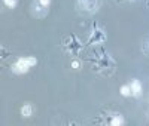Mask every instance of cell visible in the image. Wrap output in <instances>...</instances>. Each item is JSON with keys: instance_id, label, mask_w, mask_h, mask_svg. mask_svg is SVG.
I'll list each match as a JSON object with an SVG mask.
<instances>
[{"instance_id": "cell-3", "label": "cell", "mask_w": 149, "mask_h": 126, "mask_svg": "<svg viewBox=\"0 0 149 126\" xmlns=\"http://www.w3.org/2000/svg\"><path fill=\"white\" fill-rule=\"evenodd\" d=\"M31 8H33V14L36 15V17H39V18H42V17H45L46 14H48V9L46 8H43L39 2H33V5H31Z\"/></svg>"}, {"instance_id": "cell-10", "label": "cell", "mask_w": 149, "mask_h": 126, "mask_svg": "<svg viewBox=\"0 0 149 126\" xmlns=\"http://www.w3.org/2000/svg\"><path fill=\"white\" fill-rule=\"evenodd\" d=\"M72 67L73 68H79V61H76V59L72 61Z\"/></svg>"}, {"instance_id": "cell-7", "label": "cell", "mask_w": 149, "mask_h": 126, "mask_svg": "<svg viewBox=\"0 0 149 126\" xmlns=\"http://www.w3.org/2000/svg\"><path fill=\"white\" fill-rule=\"evenodd\" d=\"M3 3H5V6H8L9 9H14V8H17V5H18V0H3Z\"/></svg>"}, {"instance_id": "cell-6", "label": "cell", "mask_w": 149, "mask_h": 126, "mask_svg": "<svg viewBox=\"0 0 149 126\" xmlns=\"http://www.w3.org/2000/svg\"><path fill=\"white\" fill-rule=\"evenodd\" d=\"M119 92H121L122 96H130V95H131V87H130V85H122L121 89H119Z\"/></svg>"}, {"instance_id": "cell-4", "label": "cell", "mask_w": 149, "mask_h": 126, "mask_svg": "<svg viewBox=\"0 0 149 126\" xmlns=\"http://www.w3.org/2000/svg\"><path fill=\"white\" fill-rule=\"evenodd\" d=\"M21 114H22L24 117H30V116L33 114V105H31V104H24V105L21 107Z\"/></svg>"}, {"instance_id": "cell-1", "label": "cell", "mask_w": 149, "mask_h": 126, "mask_svg": "<svg viewBox=\"0 0 149 126\" xmlns=\"http://www.w3.org/2000/svg\"><path fill=\"white\" fill-rule=\"evenodd\" d=\"M10 70L14 71V73H17V74H24V73H27V71L30 70V65H29L22 58H18L15 64L10 67Z\"/></svg>"}, {"instance_id": "cell-5", "label": "cell", "mask_w": 149, "mask_h": 126, "mask_svg": "<svg viewBox=\"0 0 149 126\" xmlns=\"http://www.w3.org/2000/svg\"><path fill=\"white\" fill-rule=\"evenodd\" d=\"M124 117L121 116V114H113V117L110 119V125L112 126H122L124 125Z\"/></svg>"}, {"instance_id": "cell-2", "label": "cell", "mask_w": 149, "mask_h": 126, "mask_svg": "<svg viewBox=\"0 0 149 126\" xmlns=\"http://www.w3.org/2000/svg\"><path fill=\"white\" fill-rule=\"evenodd\" d=\"M130 87H131V95L139 98L142 95V91H143V86H142V82L139 79H133L131 83H130Z\"/></svg>"}, {"instance_id": "cell-8", "label": "cell", "mask_w": 149, "mask_h": 126, "mask_svg": "<svg viewBox=\"0 0 149 126\" xmlns=\"http://www.w3.org/2000/svg\"><path fill=\"white\" fill-rule=\"evenodd\" d=\"M142 50L146 54V55H149V36L146 37V39L143 40V46H142Z\"/></svg>"}, {"instance_id": "cell-9", "label": "cell", "mask_w": 149, "mask_h": 126, "mask_svg": "<svg viewBox=\"0 0 149 126\" xmlns=\"http://www.w3.org/2000/svg\"><path fill=\"white\" fill-rule=\"evenodd\" d=\"M37 2H39L43 8H46V9L49 8V5H51V0H37Z\"/></svg>"}]
</instances>
